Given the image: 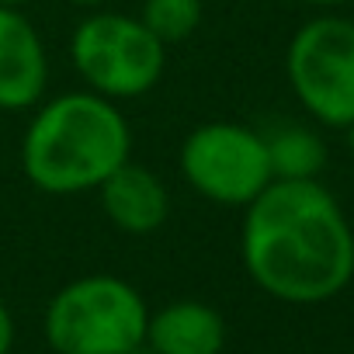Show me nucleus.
<instances>
[{
  "instance_id": "20e7f679",
  "label": "nucleus",
  "mask_w": 354,
  "mask_h": 354,
  "mask_svg": "<svg viewBox=\"0 0 354 354\" xmlns=\"http://www.w3.org/2000/svg\"><path fill=\"white\" fill-rule=\"evenodd\" d=\"M70 63L87 91L108 101H132L163 80L167 46L139 18L94 8L70 35Z\"/></svg>"
},
{
  "instance_id": "dca6fc26",
  "label": "nucleus",
  "mask_w": 354,
  "mask_h": 354,
  "mask_svg": "<svg viewBox=\"0 0 354 354\" xmlns=\"http://www.w3.org/2000/svg\"><path fill=\"white\" fill-rule=\"evenodd\" d=\"M28 0H0V8H25Z\"/></svg>"
},
{
  "instance_id": "f03ea898",
  "label": "nucleus",
  "mask_w": 354,
  "mask_h": 354,
  "mask_svg": "<svg viewBox=\"0 0 354 354\" xmlns=\"http://www.w3.org/2000/svg\"><path fill=\"white\" fill-rule=\"evenodd\" d=\"M132 160V129L122 108L94 91H66L35 104L21 139V170L46 195L97 192Z\"/></svg>"
},
{
  "instance_id": "39448f33",
  "label": "nucleus",
  "mask_w": 354,
  "mask_h": 354,
  "mask_svg": "<svg viewBox=\"0 0 354 354\" xmlns=\"http://www.w3.org/2000/svg\"><path fill=\"white\" fill-rule=\"evenodd\" d=\"M177 167L198 198L226 209H247L274 181L264 132L243 122L195 125L177 149Z\"/></svg>"
},
{
  "instance_id": "ddd939ff",
  "label": "nucleus",
  "mask_w": 354,
  "mask_h": 354,
  "mask_svg": "<svg viewBox=\"0 0 354 354\" xmlns=\"http://www.w3.org/2000/svg\"><path fill=\"white\" fill-rule=\"evenodd\" d=\"M302 4H313V8H337V4H347V0H302Z\"/></svg>"
},
{
  "instance_id": "423d86ee",
  "label": "nucleus",
  "mask_w": 354,
  "mask_h": 354,
  "mask_svg": "<svg viewBox=\"0 0 354 354\" xmlns=\"http://www.w3.org/2000/svg\"><path fill=\"white\" fill-rule=\"evenodd\" d=\"M288 87L326 129L354 122V21L323 15L306 21L285 53Z\"/></svg>"
},
{
  "instance_id": "9d476101",
  "label": "nucleus",
  "mask_w": 354,
  "mask_h": 354,
  "mask_svg": "<svg viewBox=\"0 0 354 354\" xmlns=\"http://www.w3.org/2000/svg\"><path fill=\"white\" fill-rule=\"evenodd\" d=\"M264 142L274 181H316L326 167V142L306 125H281Z\"/></svg>"
},
{
  "instance_id": "1a4fd4ad",
  "label": "nucleus",
  "mask_w": 354,
  "mask_h": 354,
  "mask_svg": "<svg viewBox=\"0 0 354 354\" xmlns=\"http://www.w3.org/2000/svg\"><path fill=\"white\" fill-rule=\"evenodd\" d=\"M153 354H219L226 344V319L216 306L177 299L146 316V340Z\"/></svg>"
},
{
  "instance_id": "7ed1b4c3",
  "label": "nucleus",
  "mask_w": 354,
  "mask_h": 354,
  "mask_svg": "<svg viewBox=\"0 0 354 354\" xmlns=\"http://www.w3.org/2000/svg\"><path fill=\"white\" fill-rule=\"evenodd\" d=\"M146 302L125 278L84 274L46 306V340L56 354H132L146 340Z\"/></svg>"
},
{
  "instance_id": "f8f14e48",
  "label": "nucleus",
  "mask_w": 354,
  "mask_h": 354,
  "mask_svg": "<svg viewBox=\"0 0 354 354\" xmlns=\"http://www.w3.org/2000/svg\"><path fill=\"white\" fill-rule=\"evenodd\" d=\"M11 347H15V316L0 302V354H11Z\"/></svg>"
},
{
  "instance_id": "9b49d317",
  "label": "nucleus",
  "mask_w": 354,
  "mask_h": 354,
  "mask_svg": "<svg viewBox=\"0 0 354 354\" xmlns=\"http://www.w3.org/2000/svg\"><path fill=\"white\" fill-rule=\"evenodd\" d=\"M202 15H205L202 0H142L139 21L163 46H174V42H185L198 32Z\"/></svg>"
},
{
  "instance_id": "0eeeda50",
  "label": "nucleus",
  "mask_w": 354,
  "mask_h": 354,
  "mask_svg": "<svg viewBox=\"0 0 354 354\" xmlns=\"http://www.w3.org/2000/svg\"><path fill=\"white\" fill-rule=\"evenodd\" d=\"M49 53L21 8H0V111H28L46 101Z\"/></svg>"
},
{
  "instance_id": "4468645a",
  "label": "nucleus",
  "mask_w": 354,
  "mask_h": 354,
  "mask_svg": "<svg viewBox=\"0 0 354 354\" xmlns=\"http://www.w3.org/2000/svg\"><path fill=\"white\" fill-rule=\"evenodd\" d=\"M66 4H73V8H101V4H108V0H66Z\"/></svg>"
},
{
  "instance_id": "f257e3e1",
  "label": "nucleus",
  "mask_w": 354,
  "mask_h": 354,
  "mask_svg": "<svg viewBox=\"0 0 354 354\" xmlns=\"http://www.w3.org/2000/svg\"><path fill=\"white\" fill-rule=\"evenodd\" d=\"M240 254L250 281L292 306L326 302L354 278V230L319 181H271L243 209Z\"/></svg>"
},
{
  "instance_id": "6e6552de",
  "label": "nucleus",
  "mask_w": 354,
  "mask_h": 354,
  "mask_svg": "<svg viewBox=\"0 0 354 354\" xmlns=\"http://www.w3.org/2000/svg\"><path fill=\"white\" fill-rule=\"evenodd\" d=\"M97 198H101L108 223L129 236H149L170 216L167 185L149 167H142L136 160H125L118 170H111L104 177L97 188Z\"/></svg>"
},
{
  "instance_id": "2eb2a0df",
  "label": "nucleus",
  "mask_w": 354,
  "mask_h": 354,
  "mask_svg": "<svg viewBox=\"0 0 354 354\" xmlns=\"http://www.w3.org/2000/svg\"><path fill=\"white\" fill-rule=\"evenodd\" d=\"M344 132H347V149H351V160H354V122H351Z\"/></svg>"
}]
</instances>
